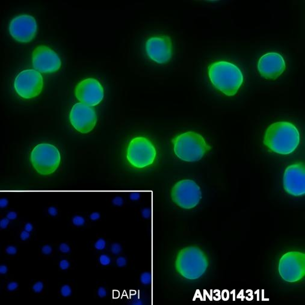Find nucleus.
<instances>
[{
  "label": "nucleus",
  "instance_id": "1",
  "mask_svg": "<svg viewBox=\"0 0 305 305\" xmlns=\"http://www.w3.org/2000/svg\"><path fill=\"white\" fill-rule=\"evenodd\" d=\"M264 145L271 151L280 155L293 153L300 143V133L294 124L277 122L271 124L264 137Z\"/></svg>",
  "mask_w": 305,
  "mask_h": 305
},
{
  "label": "nucleus",
  "instance_id": "2",
  "mask_svg": "<svg viewBox=\"0 0 305 305\" xmlns=\"http://www.w3.org/2000/svg\"><path fill=\"white\" fill-rule=\"evenodd\" d=\"M208 72L213 86L227 96L235 95L244 81L241 69L226 61L212 63L208 66Z\"/></svg>",
  "mask_w": 305,
  "mask_h": 305
},
{
  "label": "nucleus",
  "instance_id": "3",
  "mask_svg": "<svg viewBox=\"0 0 305 305\" xmlns=\"http://www.w3.org/2000/svg\"><path fill=\"white\" fill-rule=\"evenodd\" d=\"M208 261L203 251L195 246L180 250L176 258L175 267L177 272L189 280L200 278L206 271Z\"/></svg>",
  "mask_w": 305,
  "mask_h": 305
},
{
  "label": "nucleus",
  "instance_id": "4",
  "mask_svg": "<svg viewBox=\"0 0 305 305\" xmlns=\"http://www.w3.org/2000/svg\"><path fill=\"white\" fill-rule=\"evenodd\" d=\"M172 143L175 155L186 162L200 160L211 149L205 138L194 131H188L175 137Z\"/></svg>",
  "mask_w": 305,
  "mask_h": 305
},
{
  "label": "nucleus",
  "instance_id": "5",
  "mask_svg": "<svg viewBox=\"0 0 305 305\" xmlns=\"http://www.w3.org/2000/svg\"><path fill=\"white\" fill-rule=\"evenodd\" d=\"M31 163L36 172L42 175L54 173L61 162L59 149L48 143H41L33 149L30 156Z\"/></svg>",
  "mask_w": 305,
  "mask_h": 305
},
{
  "label": "nucleus",
  "instance_id": "6",
  "mask_svg": "<svg viewBox=\"0 0 305 305\" xmlns=\"http://www.w3.org/2000/svg\"><path fill=\"white\" fill-rule=\"evenodd\" d=\"M156 156V148L149 138L136 137L130 142L127 159L133 167L137 169L147 167L154 163Z\"/></svg>",
  "mask_w": 305,
  "mask_h": 305
},
{
  "label": "nucleus",
  "instance_id": "7",
  "mask_svg": "<svg viewBox=\"0 0 305 305\" xmlns=\"http://www.w3.org/2000/svg\"><path fill=\"white\" fill-rule=\"evenodd\" d=\"M278 270L281 277L290 283L301 280L305 275V255L292 251L285 254L280 259Z\"/></svg>",
  "mask_w": 305,
  "mask_h": 305
},
{
  "label": "nucleus",
  "instance_id": "8",
  "mask_svg": "<svg viewBox=\"0 0 305 305\" xmlns=\"http://www.w3.org/2000/svg\"><path fill=\"white\" fill-rule=\"evenodd\" d=\"M171 196L173 201L179 207L191 209L196 207L202 199L199 186L190 179H184L175 184Z\"/></svg>",
  "mask_w": 305,
  "mask_h": 305
},
{
  "label": "nucleus",
  "instance_id": "9",
  "mask_svg": "<svg viewBox=\"0 0 305 305\" xmlns=\"http://www.w3.org/2000/svg\"><path fill=\"white\" fill-rule=\"evenodd\" d=\"M43 86V80L39 72L33 69L24 70L14 80L16 93L24 99H31L39 95Z\"/></svg>",
  "mask_w": 305,
  "mask_h": 305
},
{
  "label": "nucleus",
  "instance_id": "10",
  "mask_svg": "<svg viewBox=\"0 0 305 305\" xmlns=\"http://www.w3.org/2000/svg\"><path fill=\"white\" fill-rule=\"evenodd\" d=\"M70 122L78 132L87 134L92 131L97 122V116L92 106L81 102L75 104L71 109Z\"/></svg>",
  "mask_w": 305,
  "mask_h": 305
},
{
  "label": "nucleus",
  "instance_id": "11",
  "mask_svg": "<svg viewBox=\"0 0 305 305\" xmlns=\"http://www.w3.org/2000/svg\"><path fill=\"white\" fill-rule=\"evenodd\" d=\"M148 56L158 64L169 62L173 54V45L170 38L166 35H159L148 39L146 42Z\"/></svg>",
  "mask_w": 305,
  "mask_h": 305
},
{
  "label": "nucleus",
  "instance_id": "12",
  "mask_svg": "<svg viewBox=\"0 0 305 305\" xmlns=\"http://www.w3.org/2000/svg\"><path fill=\"white\" fill-rule=\"evenodd\" d=\"M75 94L81 103L93 106L98 105L102 101L104 92V88L99 81L89 78L82 80L77 84Z\"/></svg>",
  "mask_w": 305,
  "mask_h": 305
},
{
  "label": "nucleus",
  "instance_id": "13",
  "mask_svg": "<svg viewBox=\"0 0 305 305\" xmlns=\"http://www.w3.org/2000/svg\"><path fill=\"white\" fill-rule=\"evenodd\" d=\"M34 68L42 73H53L61 67L62 61L57 54L49 47L41 45L33 52Z\"/></svg>",
  "mask_w": 305,
  "mask_h": 305
},
{
  "label": "nucleus",
  "instance_id": "14",
  "mask_svg": "<svg viewBox=\"0 0 305 305\" xmlns=\"http://www.w3.org/2000/svg\"><path fill=\"white\" fill-rule=\"evenodd\" d=\"M38 25L35 18L29 14H21L11 21L9 31L12 36L21 42H29L34 38Z\"/></svg>",
  "mask_w": 305,
  "mask_h": 305
},
{
  "label": "nucleus",
  "instance_id": "15",
  "mask_svg": "<svg viewBox=\"0 0 305 305\" xmlns=\"http://www.w3.org/2000/svg\"><path fill=\"white\" fill-rule=\"evenodd\" d=\"M283 187L288 194L302 196L305 194V168L301 163H296L287 167L283 175Z\"/></svg>",
  "mask_w": 305,
  "mask_h": 305
},
{
  "label": "nucleus",
  "instance_id": "16",
  "mask_svg": "<svg viewBox=\"0 0 305 305\" xmlns=\"http://www.w3.org/2000/svg\"><path fill=\"white\" fill-rule=\"evenodd\" d=\"M286 63L282 56L277 52H268L260 57L258 62V70L262 77L275 80L283 72Z\"/></svg>",
  "mask_w": 305,
  "mask_h": 305
},
{
  "label": "nucleus",
  "instance_id": "17",
  "mask_svg": "<svg viewBox=\"0 0 305 305\" xmlns=\"http://www.w3.org/2000/svg\"><path fill=\"white\" fill-rule=\"evenodd\" d=\"M140 282L145 285H149L152 281V276L149 272H144L141 274L140 277Z\"/></svg>",
  "mask_w": 305,
  "mask_h": 305
},
{
  "label": "nucleus",
  "instance_id": "18",
  "mask_svg": "<svg viewBox=\"0 0 305 305\" xmlns=\"http://www.w3.org/2000/svg\"><path fill=\"white\" fill-rule=\"evenodd\" d=\"M60 293L64 297H67L72 294L71 287L69 285H64L60 289Z\"/></svg>",
  "mask_w": 305,
  "mask_h": 305
},
{
  "label": "nucleus",
  "instance_id": "19",
  "mask_svg": "<svg viewBox=\"0 0 305 305\" xmlns=\"http://www.w3.org/2000/svg\"><path fill=\"white\" fill-rule=\"evenodd\" d=\"M72 223L75 226H82L85 223V219L80 216H75L72 220Z\"/></svg>",
  "mask_w": 305,
  "mask_h": 305
},
{
  "label": "nucleus",
  "instance_id": "20",
  "mask_svg": "<svg viewBox=\"0 0 305 305\" xmlns=\"http://www.w3.org/2000/svg\"><path fill=\"white\" fill-rule=\"evenodd\" d=\"M43 283L41 281H38L34 283L32 286L33 291L35 293H40L43 290Z\"/></svg>",
  "mask_w": 305,
  "mask_h": 305
},
{
  "label": "nucleus",
  "instance_id": "21",
  "mask_svg": "<svg viewBox=\"0 0 305 305\" xmlns=\"http://www.w3.org/2000/svg\"><path fill=\"white\" fill-rule=\"evenodd\" d=\"M99 261L100 264L103 266H106L110 264L111 263V258L109 256L107 255H101L99 256Z\"/></svg>",
  "mask_w": 305,
  "mask_h": 305
},
{
  "label": "nucleus",
  "instance_id": "22",
  "mask_svg": "<svg viewBox=\"0 0 305 305\" xmlns=\"http://www.w3.org/2000/svg\"><path fill=\"white\" fill-rule=\"evenodd\" d=\"M122 250V247L121 245L119 243H113L111 246V252L114 255L119 254Z\"/></svg>",
  "mask_w": 305,
  "mask_h": 305
},
{
  "label": "nucleus",
  "instance_id": "23",
  "mask_svg": "<svg viewBox=\"0 0 305 305\" xmlns=\"http://www.w3.org/2000/svg\"><path fill=\"white\" fill-rule=\"evenodd\" d=\"M94 246L98 250H102L106 247V241L103 238H99L96 241Z\"/></svg>",
  "mask_w": 305,
  "mask_h": 305
},
{
  "label": "nucleus",
  "instance_id": "24",
  "mask_svg": "<svg viewBox=\"0 0 305 305\" xmlns=\"http://www.w3.org/2000/svg\"><path fill=\"white\" fill-rule=\"evenodd\" d=\"M59 250L62 253L67 254L70 251V247L67 243H63L60 244Z\"/></svg>",
  "mask_w": 305,
  "mask_h": 305
},
{
  "label": "nucleus",
  "instance_id": "25",
  "mask_svg": "<svg viewBox=\"0 0 305 305\" xmlns=\"http://www.w3.org/2000/svg\"><path fill=\"white\" fill-rule=\"evenodd\" d=\"M70 267L69 262L66 259H62L59 262V267L62 270H66Z\"/></svg>",
  "mask_w": 305,
  "mask_h": 305
},
{
  "label": "nucleus",
  "instance_id": "26",
  "mask_svg": "<svg viewBox=\"0 0 305 305\" xmlns=\"http://www.w3.org/2000/svg\"><path fill=\"white\" fill-rule=\"evenodd\" d=\"M116 262L117 265L119 267H125V265H127V259L125 258V257L120 256V257L117 258V259H116Z\"/></svg>",
  "mask_w": 305,
  "mask_h": 305
},
{
  "label": "nucleus",
  "instance_id": "27",
  "mask_svg": "<svg viewBox=\"0 0 305 305\" xmlns=\"http://www.w3.org/2000/svg\"><path fill=\"white\" fill-rule=\"evenodd\" d=\"M42 253L45 255H50L52 252V248L49 244H46L42 247Z\"/></svg>",
  "mask_w": 305,
  "mask_h": 305
},
{
  "label": "nucleus",
  "instance_id": "28",
  "mask_svg": "<svg viewBox=\"0 0 305 305\" xmlns=\"http://www.w3.org/2000/svg\"><path fill=\"white\" fill-rule=\"evenodd\" d=\"M6 252L9 255H14L17 253V248L14 246H9L6 248Z\"/></svg>",
  "mask_w": 305,
  "mask_h": 305
},
{
  "label": "nucleus",
  "instance_id": "29",
  "mask_svg": "<svg viewBox=\"0 0 305 305\" xmlns=\"http://www.w3.org/2000/svg\"><path fill=\"white\" fill-rule=\"evenodd\" d=\"M18 283L16 282H11L7 284V288L10 291H13L18 288Z\"/></svg>",
  "mask_w": 305,
  "mask_h": 305
},
{
  "label": "nucleus",
  "instance_id": "30",
  "mask_svg": "<svg viewBox=\"0 0 305 305\" xmlns=\"http://www.w3.org/2000/svg\"><path fill=\"white\" fill-rule=\"evenodd\" d=\"M30 237V234L29 232H27L25 230H22L20 234V238L22 241H26Z\"/></svg>",
  "mask_w": 305,
  "mask_h": 305
},
{
  "label": "nucleus",
  "instance_id": "31",
  "mask_svg": "<svg viewBox=\"0 0 305 305\" xmlns=\"http://www.w3.org/2000/svg\"><path fill=\"white\" fill-rule=\"evenodd\" d=\"M10 223V220L9 219L4 218L0 221V227L1 229H6L7 227Z\"/></svg>",
  "mask_w": 305,
  "mask_h": 305
},
{
  "label": "nucleus",
  "instance_id": "32",
  "mask_svg": "<svg viewBox=\"0 0 305 305\" xmlns=\"http://www.w3.org/2000/svg\"><path fill=\"white\" fill-rule=\"evenodd\" d=\"M123 203V199L122 198V197H119V196L114 197L113 200V204L116 206H122Z\"/></svg>",
  "mask_w": 305,
  "mask_h": 305
},
{
  "label": "nucleus",
  "instance_id": "33",
  "mask_svg": "<svg viewBox=\"0 0 305 305\" xmlns=\"http://www.w3.org/2000/svg\"><path fill=\"white\" fill-rule=\"evenodd\" d=\"M97 294L99 297L103 298L106 296V291L104 287H99L98 290Z\"/></svg>",
  "mask_w": 305,
  "mask_h": 305
},
{
  "label": "nucleus",
  "instance_id": "34",
  "mask_svg": "<svg viewBox=\"0 0 305 305\" xmlns=\"http://www.w3.org/2000/svg\"><path fill=\"white\" fill-rule=\"evenodd\" d=\"M48 212L50 215V216H51L52 217H54L57 215L58 211H57V209L56 208L54 207V206H51L48 208Z\"/></svg>",
  "mask_w": 305,
  "mask_h": 305
},
{
  "label": "nucleus",
  "instance_id": "35",
  "mask_svg": "<svg viewBox=\"0 0 305 305\" xmlns=\"http://www.w3.org/2000/svg\"><path fill=\"white\" fill-rule=\"evenodd\" d=\"M7 218L10 220H14L17 218V214L14 211H10L7 214Z\"/></svg>",
  "mask_w": 305,
  "mask_h": 305
},
{
  "label": "nucleus",
  "instance_id": "36",
  "mask_svg": "<svg viewBox=\"0 0 305 305\" xmlns=\"http://www.w3.org/2000/svg\"><path fill=\"white\" fill-rule=\"evenodd\" d=\"M99 218H100V214L97 212H93L92 214H91V216H90V219H91L93 221H96V220H98Z\"/></svg>",
  "mask_w": 305,
  "mask_h": 305
},
{
  "label": "nucleus",
  "instance_id": "37",
  "mask_svg": "<svg viewBox=\"0 0 305 305\" xmlns=\"http://www.w3.org/2000/svg\"><path fill=\"white\" fill-rule=\"evenodd\" d=\"M8 204H9V201L6 198H2V199H1V200H0V207H1V208H6L8 205Z\"/></svg>",
  "mask_w": 305,
  "mask_h": 305
},
{
  "label": "nucleus",
  "instance_id": "38",
  "mask_svg": "<svg viewBox=\"0 0 305 305\" xmlns=\"http://www.w3.org/2000/svg\"><path fill=\"white\" fill-rule=\"evenodd\" d=\"M8 272V268L6 265H1L0 266V273L1 275H5Z\"/></svg>",
  "mask_w": 305,
  "mask_h": 305
},
{
  "label": "nucleus",
  "instance_id": "39",
  "mask_svg": "<svg viewBox=\"0 0 305 305\" xmlns=\"http://www.w3.org/2000/svg\"><path fill=\"white\" fill-rule=\"evenodd\" d=\"M130 199L132 201H137L140 198V194L137 193H133L130 194Z\"/></svg>",
  "mask_w": 305,
  "mask_h": 305
},
{
  "label": "nucleus",
  "instance_id": "40",
  "mask_svg": "<svg viewBox=\"0 0 305 305\" xmlns=\"http://www.w3.org/2000/svg\"><path fill=\"white\" fill-rule=\"evenodd\" d=\"M151 215V212L148 209H144L142 211V216L143 217L146 219L149 217Z\"/></svg>",
  "mask_w": 305,
  "mask_h": 305
},
{
  "label": "nucleus",
  "instance_id": "41",
  "mask_svg": "<svg viewBox=\"0 0 305 305\" xmlns=\"http://www.w3.org/2000/svg\"><path fill=\"white\" fill-rule=\"evenodd\" d=\"M33 229V225L31 223H27L25 224V226H24V230L27 231V232H31Z\"/></svg>",
  "mask_w": 305,
  "mask_h": 305
}]
</instances>
